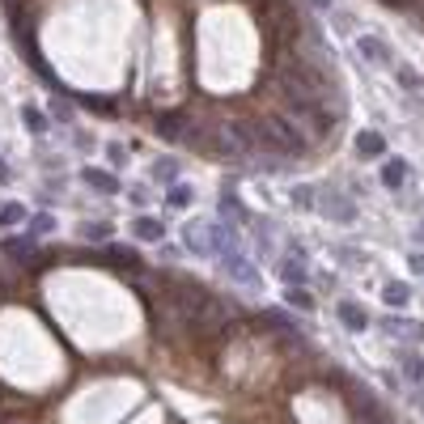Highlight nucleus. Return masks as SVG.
I'll list each match as a JSON object with an SVG mask.
<instances>
[{
  "mask_svg": "<svg viewBox=\"0 0 424 424\" xmlns=\"http://www.w3.org/2000/svg\"><path fill=\"white\" fill-rule=\"evenodd\" d=\"M327 212H331V217H340V221H352V204H344V199H331Z\"/></svg>",
  "mask_w": 424,
  "mask_h": 424,
  "instance_id": "nucleus-16",
  "label": "nucleus"
},
{
  "mask_svg": "<svg viewBox=\"0 0 424 424\" xmlns=\"http://www.w3.org/2000/svg\"><path fill=\"white\" fill-rule=\"evenodd\" d=\"M386 5H407V0H386Z\"/></svg>",
  "mask_w": 424,
  "mask_h": 424,
  "instance_id": "nucleus-25",
  "label": "nucleus"
},
{
  "mask_svg": "<svg viewBox=\"0 0 424 424\" xmlns=\"http://www.w3.org/2000/svg\"><path fill=\"white\" fill-rule=\"evenodd\" d=\"M81 179H85L89 187H98V191H119V183H115V174H106V170H93V166H89V170H85Z\"/></svg>",
  "mask_w": 424,
  "mask_h": 424,
  "instance_id": "nucleus-7",
  "label": "nucleus"
},
{
  "mask_svg": "<svg viewBox=\"0 0 424 424\" xmlns=\"http://www.w3.org/2000/svg\"><path fill=\"white\" fill-rule=\"evenodd\" d=\"M356 149H361V157H382L386 153V140L378 132H361L356 136Z\"/></svg>",
  "mask_w": 424,
  "mask_h": 424,
  "instance_id": "nucleus-4",
  "label": "nucleus"
},
{
  "mask_svg": "<svg viewBox=\"0 0 424 424\" xmlns=\"http://www.w3.org/2000/svg\"><path fill=\"white\" fill-rule=\"evenodd\" d=\"M263 38H268V47H280V43L297 38V17L285 0H268V5H263Z\"/></svg>",
  "mask_w": 424,
  "mask_h": 424,
  "instance_id": "nucleus-2",
  "label": "nucleus"
},
{
  "mask_svg": "<svg viewBox=\"0 0 424 424\" xmlns=\"http://www.w3.org/2000/svg\"><path fill=\"white\" fill-rule=\"evenodd\" d=\"M106 259H115V268H128V272L140 268V255L128 250V246H106Z\"/></svg>",
  "mask_w": 424,
  "mask_h": 424,
  "instance_id": "nucleus-5",
  "label": "nucleus"
},
{
  "mask_svg": "<svg viewBox=\"0 0 424 424\" xmlns=\"http://www.w3.org/2000/svg\"><path fill=\"white\" fill-rule=\"evenodd\" d=\"M340 318H344V323H348L352 331H365V323H369L365 310H361V305H352V301H340Z\"/></svg>",
  "mask_w": 424,
  "mask_h": 424,
  "instance_id": "nucleus-6",
  "label": "nucleus"
},
{
  "mask_svg": "<svg viewBox=\"0 0 424 424\" xmlns=\"http://www.w3.org/2000/svg\"><path fill=\"white\" fill-rule=\"evenodd\" d=\"M5 250H9V255H22V259H26V255H30V238H9V242H5Z\"/></svg>",
  "mask_w": 424,
  "mask_h": 424,
  "instance_id": "nucleus-18",
  "label": "nucleus"
},
{
  "mask_svg": "<svg viewBox=\"0 0 424 424\" xmlns=\"http://www.w3.org/2000/svg\"><path fill=\"white\" fill-rule=\"evenodd\" d=\"M22 119H26V128H30V132H38V136L47 132V119H43V111H34V106H26Z\"/></svg>",
  "mask_w": 424,
  "mask_h": 424,
  "instance_id": "nucleus-11",
  "label": "nucleus"
},
{
  "mask_svg": "<svg viewBox=\"0 0 424 424\" xmlns=\"http://www.w3.org/2000/svg\"><path fill=\"white\" fill-rule=\"evenodd\" d=\"M289 305H297V310H314V297H310L305 289H289Z\"/></svg>",
  "mask_w": 424,
  "mask_h": 424,
  "instance_id": "nucleus-14",
  "label": "nucleus"
},
{
  "mask_svg": "<svg viewBox=\"0 0 424 424\" xmlns=\"http://www.w3.org/2000/svg\"><path fill=\"white\" fill-rule=\"evenodd\" d=\"M314 5H318V9H327V5H331V0H314Z\"/></svg>",
  "mask_w": 424,
  "mask_h": 424,
  "instance_id": "nucleus-23",
  "label": "nucleus"
},
{
  "mask_svg": "<svg viewBox=\"0 0 424 424\" xmlns=\"http://www.w3.org/2000/svg\"><path fill=\"white\" fill-rule=\"evenodd\" d=\"M407 378H411V382H420V378H424V369H420V361H411V365H407Z\"/></svg>",
  "mask_w": 424,
  "mask_h": 424,
  "instance_id": "nucleus-21",
  "label": "nucleus"
},
{
  "mask_svg": "<svg viewBox=\"0 0 424 424\" xmlns=\"http://www.w3.org/2000/svg\"><path fill=\"white\" fill-rule=\"evenodd\" d=\"M242 128H246V136H250V144H255V149L276 153V157H297V153H305V149H310V140L297 132V123H293L289 115H263V119L242 123Z\"/></svg>",
  "mask_w": 424,
  "mask_h": 424,
  "instance_id": "nucleus-1",
  "label": "nucleus"
},
{
  "mask_svg": "<svg viewBox=\"0 0 424 424\" xmlns=\"http://www.w3.org/2000/svg\"><path fill=\"white\" fill-rule=\"evenodd\" d=\"M132 229H136V238H144V242H157V238L166 234V229H162V221H153V217H140Z\"/></svg>",
  "mask_w": 424,
  "mask_h": 424,
  "instance_id": "nucleus-9",
  "label": "nucleus"
},
{
  "mask_svg": "<svg viewBox=\"0 0 424 424\" xmlns=\"http://www.w3.org/2000/svg\"><path fill=\"white\" fill-rule=\"evenodd\" d=\"M51 225H56L51 217H34V221H30V229H34V234H51Z\"/></svg>",
  "mask_w": 424,
  "mask_h": 424,
  "instance_id": "nucleus-20",
  "label": "nucleus"
},
{
  "mask_svg": "<svg viewBox=\"0 0 424 424\" xmlns=\"http://www.w3.org/2000/svg\"><path fill=\"white\" fill-rule=\"evenodd\" d=\"M170 204H174V208H187V204H191V187H183V183H179V187L170 191Z\"/></svg>",
  "mask_w": 424,
  "mask_h": 424,
  "instance_id": "nucleus-17",
  "label": "nucleus"
},
{
  "mask_svg": "<svg viewBox=\"0 0 424 424\" xmlns=\"http://www.w3.org/2000/svg\"><path fill=\"white\" fill-rule=\"evenodd\" d=\"M5 179H9V170H5V166H0V183H5Z\"/></svg>",
  "mask_w": 424,
  "mask_h": 424,
  "instance_id": "nucleus-24",
  "label": "nucleus"
},
{
  "mask_svg": "<svg viewBox=\"0 0 424 424\" xmlns=\"http://www.w3.org/2000/svg\"><path fill=\"white\" fill-rule=\"evenodd\" d=\"M0 297H5V285H0Z\"/></svg>",
  "mask_w": 424,
  "mask_h": 424,
  "instance_id": "nucleus-26",
  "label": "nucleus"
},
{
  "mask_svg": "<svg viewBox=\"0 0 424 424\" xmlns=\"http://www.w3.org/2000/svg\"><path fill=\"white\" fill-rule=\"evenodd\" d=\"M17 221H26V208H22V204L0 208V225H17Z\"/></svg>",
  "mask_w": 424,
  "mask_h": 424,
  "instance_id": "nucleus-12",
  "label": "nucleus"
},
{
  "mask_svg": "<svg viewBox=\"0 0 424 424\" xmlns=\"http://www.w3.org/2000/svg\"><path fill=\"white\" fill-rule=\"evenodd\" d=\"M411 272H416V276H424V255H411Z\"/></svg>",
  "mask_w": 424,
  "mask_h": 424,
  "instance_id": "nucleus-22",
  "label": "nucleus"
},
{
  "mask_svg": "<svg viewBox=\"0 0 424 424\" xmlns=\"http://www.w3.org/2000/svg\"><path fill=\"white\" fill-rule=\"evenodd\" d=\"M382 297H386L391 305H407V297H411V293H407V285H386V293H382Z\"/></svg>",
  "mask_w": 424,
  "mask_h": 424,
  "instance_id": "nucleus-13",
  "label": "nucleus"
},
{
  "mask_svg": "<svg viewBox=\"0 0 424 424\" xmlns=\"http://www.w3.org/2000/svg\"><path fill=\"white\" fill-rule=\"evenodd\" d=\"M356 47H361V56H365V60H374V64H382V60H386V47H382L378 38H369V34H361V43H356Z\"/></svg>",
  "mask_w": 424,
  "mask_h": 424,
  "instance_id": "nucleus-8",
  "label": "nucleus"
},
{
  "mask_svg": "<svg viewBox=\"0 0 424 424\" xmlns=\"http://www.w3.org/2000/svg\"><path fill=\"white\" fill-rule=\"evenodd\" d=\"M85 238H89V242H106V238H111V225H106V221H98V225H85Z\"/></svg>",
  "mask_w": 424,
  "mask_h": 424,
  "instance_id": "nucleus-15",
  "label": "nucleus"
},
{
  "mask_svg": "<svg viewBox=\"0 0 424 424\" xmlns=\"http://www.w3.org/2000/svg\"><path fill=\"white\" fill-rule=\"evenodd\" d=\"M301 276H305V268H301L297 259H289V263H285V280L293 285V280H301Z\"/></svg>",
  "mask_w": 424,
  "mask_h": 424,
  "instance_id": "nucleus-19",
  "label": "nucleus"
},
{
  "mask_svg": "<svg viewBox=\"0 0 424 424\" xmlns=\"http://www.w3.org/2000/svg\"><path fill=\"white\" fill-rule=\"evenodd\" d=\"M187 115H157V136L166 140H187Z\"/></svg>",
  "mask_w": 424,
  "mask_h": 424,
  "instance_id": "nucleus-3",
  "label": "nucleus"
},
{
  "mask_svg": "<svg viewBox=\"0 0 424 424\" xmlns=\"http://www.w3.org/2000/svg\"><path fill=\"white\" fill-rule=\"evenodd\" d=\"M403 179H407V166H403V162H386V166H382V183H386V187H399Z\"/></svg>",
  "mask_w": 424,
  "mask_h": 424,
  "instance_id": "nucleus-10",
  "label": "nucleus"
}]
</instances>
